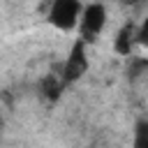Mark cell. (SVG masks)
Instances as JSON below:
<instances>
[{"label": "cell", "instance_id": "6da1fadb", "mask_svg": "<svg viewBox=\"0 0 148 148\" xmlns=\"http://www.w3.org/2000/svg\"><path fill=\"white\" fill-rule=\"evenodd\" d=\"M81 12H83L81 0H49L46 23L60 32H72L79 28Z\"/></svg>", "mask_w": 148, "mask_h": 148}, {"label": "cell", "instance_id": "7a4b0ae2", "mask_svg": "<svg viewBox=\"0 0 148 148\" xmlns=\"http://www.w3.org/2000/svg\"><path fill=\"white\" fill-rule=\"evenodd\" d=\"M88 67H90L88 44L76 37L74 44H72V49H69V53H67V58H65L62 65H60V76H62V81H65L67 86H72V83H76L79 79H83V74L88 72Z\"/></svg>", "mask_w": 148, "mask_h": 148}, {"label": "cell", "instance_id": "3957f363", "mask_svg": "<svg viewBox=\"0 0 148 148\" xmlns=\"http://www.w3.org/2000/svg\"><path fill=\"white\" fill-rule=\"evenodd\" d=\"M106 25V7L102 2H90L83 7L81 18H79V39H83L86 44H92L99 39L102 30Z\"/></svg>", "mask_w": 148, "mask_h": 148}, {"label": "cell", "instance_id": "277c9868", "mask_svg": "<svg viewBox=\"0 0 148 148\" xmlns=\"http://www.w3.org/2000/svg\"><path fill=\"white\" fill-rule=\"evenodd\" d=\"M136 30L139 25L134 21H127L123 23V28L116 32V39H113V51L123 58H132L134 56V46H139L136 42Z\"/></svg>", "mask_w": 148, "mask_h": 148}, {"label": "cell", "instance_id": "5b68a950", "mask_svg": "<svg viewBox=\"0 0 148 148\" xmlns=\"http://www.w3.org/2000/svg\"><path fill=\"white\" fill-rule=\"evenodd\" d=\"M65 88H67V83L62 81L60 72H51V74H46V76L39 81V92H42V97L49 99V102H58Z\"/></svg>", "mask_w": 148, "mask_h": 148}, {"label": "cell", "instance_id": "8992f818", "mask_svg": "<svg viewBox=\"0 0 148 148\" xmlns=\"http://www.w3.org/2000/svg\"><path fill=\"white\" fill-rule=\"evenodd\" d=\"M132 148H148V118L136 120V125H134V139H132Z\"/></svg>", "mask_w": 148, "mask_h": 148}, {"label": "cell", "instance_id": "52a82bcc", "mask_svg": "<svg viewBox=\"0 0 148 148\" xmlns=\"http://www.w3.org/2000/svg\"><path fill=\"white\" fill-rule=\"evenodd\" d=\"M136 42H139V46L148 49V14H146V18L139 23V30H136Z\"/></svg>", "mask_w": 148, "mask_h": 148}]
</instances>
